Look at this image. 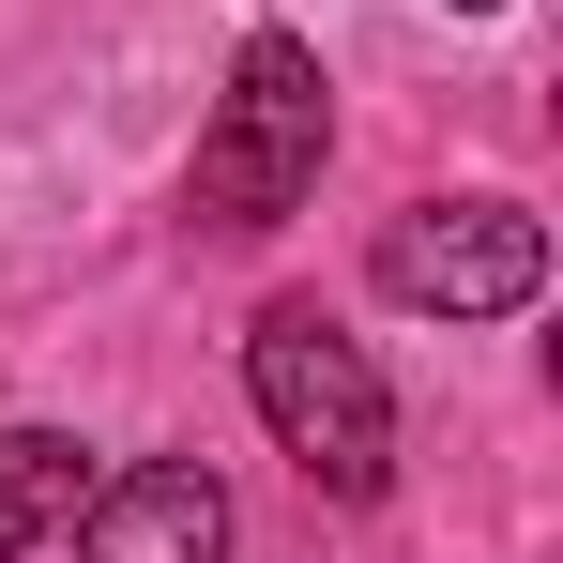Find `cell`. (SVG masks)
Instances as JSON below:
<instances>
[{"instance_id":"3957f363","label":"cell","mask_w":563,"mask_h":563,"mask_svg":"<svg viewBox=\"0 0 563 563\" xmlns=\"http://www.w3.org/2000/svg\"><path fill=\"white\" fill-rule=\"evenodd\" d=\"M366 275L411 320H518L549 289V213H518V198H411L366 244Z\"/></svg>"},{"instance_id":"5b68a950","label":"cell","mask_w":563,"mask_h":563,"mask_svg":"<svg viewBox=\"0 0 563 563\" xmlns=\"http://www.w3.org/2000/svg\"><path fill=\"white\" fill-rule=\"evenodd\" d=\"M77 487H92V457H77L62 427H0V563L46 549V533L77 518Z\"/></svg>"},{"instance_id":"7a4b0ae2","label":"cell","mask_w":563,"mask_h":563,"mask_svg":"<svg viewBox=\"0 0 563 563\" xmlns=\"http://www.w3.org/2000/svg\"><path fill=\"white\" fill-rule=\"evenodd\" d=\"M320 153H335V77H320V46H305V31H244L229 92L198 122V213H213V229H275V213H305Z\"/></svg>"},{"instance_id":"277c9868","label":"cell","mask_w":563,"mask_h":563,"mask_svg":"<svg viewBox=\"0 0 563 563\" xmlns=\"http://www.w3.org/2000/svg\"><path fill=\"white\" fill-rule=\"evenodd\" d=\"M77 563H229V487L198 457H122L77 487Z\"/></svg>"},{"instance_id":"8992f818","label":"cell","mask_w":563,"mask_h":563,"mask_svg":"<svg viewBox=\"0 0 563 563\" xmlns=\"http://www.w3.org/2000/svg\"><path fill=\"white\" fill-rule=\"evenodd\" d=\"M457 15H503V0H457Z\"/></svg>"},{"instance_id":"6da1fadb","label":"cell","mask_w":563,"mask_h":563,"mask_svg":"<svg viewBox=\"0 0 563 563\" xmlns=\"http://www.w3.org/2000/svg\"><path fill=\"white\" fill-rule=\"evenodd\" d=\"M244 396H260V427L289 442L305 487H335V503H380V487H396V396H380V366L320 320V305H260Z\"/></svg>"}]
</instances>
